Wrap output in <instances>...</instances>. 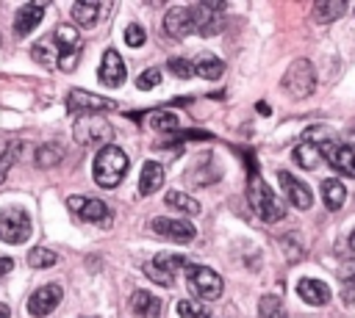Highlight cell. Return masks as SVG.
I'll list each match as a JSON object with an SVG mask.
<instances>
[{"instance_id":"24","label":"cell","mask_w":355,"mask_h":318,"mask_svg":"<svg viewBox=\"0 0 355 318\" xmlns=\"http://www.w3.org/2000/svg\"><path fill=\"white\" fill-rule=\"evenodd\" d=\"M347 14V3L344 0H322L313 6V19L319 25H327V22H336L338 17Z\"/></svg>"},{"instance_id":"38","label":"cell","mask_w":355,"mask_h":318,"mask_svg":"<svg viewBox=\"0 0 355 318\" xmlns=\"http://www.w3.org/2000/svg\"><path fill=\"white\" fill-rule=\"evenodd\" d=\"M338 277L347 288H355V260H344L341 268H338Z\"/></svg>"},{"instance_id":"17","label":"cell","mask_w":355,"mask_h":318,"mask_svg":"<svg viewBox=\"0 0 355 318\" xmlns=\"http://www.w3.org/2000/svg\"><path fill=\"white\" fill-rule=\"evenodd\" d=\"M150 227L158 232V235H166L172 241H191L197 235L194 224L191 221H180V218H153Z\"/></svg>"},{"instance_id":"5","label":"cell","mask_w":355,"mask_h":318,"mask_svg":"<svg viewBox=\"0 0 355 318\" xmlns=\"http://www.w3.org/2000/svg\"><path fill=\"white\" fill-rule=\"evenodd\" d=\"M186 282L189 290L200 299V301H214L222 296V277L205 265H186Z\"/></svg>"},{"instance_id":"25","label":"cell","mask_w":355,"mask_h":318,"mask_svg":"<svg viewBox=\"0 0 355 318\" xmlns=\"http://www.w3.org/2000/svg\"><path fill=\"white\" fill-rule=\"evenodd\" d=\"M19 149H22V144L17 141V138H0V185H3V180H6V174L11 171V166H14V160H17V155H19Z\"/></svg>"},{"instance_id":"2","label":"cell","mask_w":355,"mask_h":318,"mask_svg":"<svg viewBox=\"0 0 355 318\" xmlns=\"http://www.w3.org/2000/svg\"><path fill=\"white\" fill-rule=\"evenodd\" d=\"M128 166H130V158L125 155V149L122 147H114V144H105L94 155V166H92L94 183L100 188H116L122 183Z\"/></svg>"},{"instance_id":"19","label":"cell","mask_w":355,"mask_h":318,"mask_svg":"<svg viewBox=\"0 0 355 318\" xmlns=\"http://www.w3.org/2000/svg\"><path fill=\"white\" fill-rule=\"evenodd\" d=\"M297 293H300L302 301H308V304H313V307L330 301V288H327L322 279H313V277H302V279L297 282Z\"/></svg>"},{"instance_id":"7","label":"cell","mask_w":355,"mask_h":318,"mask_svg":"<svg viewBox=\"0 0 355 318\" xmlns=\"http://www.w3.org/2000/svg\"><path fill=\"white\" fill-rule=\"evenodd\" d=\"M31 238V216L22 207H6L0 213V241L25 243Z\"/></svg>"},{"instance_id":"28","label":"cell","mask_w":355,"mask_h":318,"mask_svg":"<svg viewBox=\"0 0 355 318\" xmlns=\"http://www.w3.org/2000/svg\"><path fill=\"white\" fill-rule=\"evenodd\" d=\"M258 318H288L286 307L277 296H261L258 301Z\"/></svg>"},{"instance_id":"26","label":"cell","mask_w":355,"mask_h":318,"mask_svg":"<svg viewBox=\"0 0 355 318\" xmlns=\"http://www.w3.org/2000/svg\"><path fill=\"white\" fill-rule=\"evenodd\" d=\"M164 202H166L169 207L180 210V213H186V216H197V213H200V202H197V199H191V196H189V194H183V191H166Z\"/></svg>"},{"instance_id":"34","label":"cell","mask_w":355,"mask_h":318,"mask_svg":"<svg viewBox=\"0 0 355 318\" xmlns=\"http://www.w3.org/2000/svg\"><path fill=\"white\" fill-rule=\"evenodd\" d=\"M141 271H144L153 282H158V285H164V288H169V285H172V274H169V271H164V268H158L155 263H144V265H141Z\"/></svg>"},{"instance_id":"22","label":"cell","mask_w":355,"mask_h":318,"mask_svg":"<svg viewBox=\"0 0 355 318\" xmlns=\"http://www.w3.org/2000/svg\"><path fill=\"white\" fill-rule=\"evenodd\" d=\"M161 183H164V169H161V163L147 160V163L141 166V174H139V191H141L144 196H150V194H155V191L161 188Z\"/></svg>"},{"instance_id":"13","label":"cell","mask_w":355,"mask_h":318,"mask_svg":"<svg viewBox=\"0 0 355 318\" xmlns=\"http://www.w3.org/2000/svg\"><path fill=\"white\" fill-rule=\"evenodd\" d=\"M322 155L327 158V163H330L336 171H341V174H347V177H355V147L327 141V144L322 147Z\"/></svg>"},{"instance_id":"20","label":"cell","mask_w":355,"mask_h":318,"mask_svg":"<svg viewBox=\"0 0 355 318\" xmlns=\"http://www.w3.org/2000/svg\"><path fill=\"white\" fill-rule=\"evenodd\" d=\"M105 11H108V6H105V3H97V0H78V3L72 6V17H75V22L83 25V28H94Z\"/></svg>"},{"instance_id":"16","label":"cell","mask_w":355,"mask_h":318,"mask_svg":"<svg viewBox=\"0 0 355 318\" xmlns=\"http://www.w3.org/2000/svg\"><path fill=\"white\" fill-rule=\"evenodd\" d=\"M97 75H100V80H103L108 88L122 86V83H125V61H122V55H119L116 50H105Z\"/></svg>"},{"instance_id":"3","label":"cell","mask_w":355,"mask_h":318,"mask_svg":"<svg viewBox=\"0 0 355 318\" xmlns=\"http://www.w3.org/2000/svg\"><path fill=\"white\" fill-rule=\"evenodd\" d=\"M247 199H250V207L255 210V216L261 221H269L272 224V221H280L283 213H286L283 202L275 196V191L258 174H252L250 183H247Z\"/></svg>"},{"instance_id":"15","label":"cell","mask_w":355,"mask_h":318,"mask_svg":"<svg viewBox=\"0 0 355 318\" xmlns=\"http://www.w3.org/2000/svg\"><path fill=\"white\" fill-rule=\"evenodd\" d=\"M277 180H280V188H283L286 199H288L294 207H300V210H308V207H311L313 196H311V188H308L302 180L291 177L288 171H280V174H277Z\"/></svg>"},{"instance_id":"39","label":"cell","mask_w":355,"mask_h":318,"mask_svg":"<svg viewBox=\"0 0 355 318\" xmlns=\"http://www.w3.org/2000/svg\"><path fill=\"white\" fill-rule=\"evenodd\" d=\"M283 249H286L288 260H300L302 257V246H297V235H283Z\"/></svg>"},{"instance_id":"14","label":"cell","mask_w":355,"mask_h":318,"mask_svg":"<svg viewBox=\"0 0 355 318\" xmlns=\"http://www.w3.org/2000/svg\"><path fill=\"white\" fill-rule=\"evenodd\" d=\"M161 30H164L169 39H186L189 33H194V25H191V14H189V8H183V6L169 8V11L164 14Z\"/></svg>"},{"instance_id":"32","label":"cell","mask_w":355,"mask_h":318,"mask_svg":"<svg viewBox=\"0 0 355 318\" xmlns=\"http://www.w3.org/2000/svg\"><path fill=\"white\" fill-rule=\"evenodd\" d=\"M178 315H180V318H211V310H205L200 301L180 299V301H178Z\"/></svg>"},{"instance_id":"8","label":"cell","mask_w":355,"mask_h":318,"mask_svg":"<svg viewBox=\"0 0 355 318\" xmlns=\"http://www.w3.org/2000/svg\"><path fill=\"white\" fill-rule=\"evenodd\" d=\"M72 135H75V141H78L80 147H97V144H103V141H111L114 127H111L103 116H80V119L75 122Z\"/></svg>"},{"instance_id":"29","label":"cell","mask_w":355,"mask_h":318,"mask_svg":"<svg viewBox=\"0 0 355 318\" xmlns=\"http://www.w3.org/2000/svg\"><path fill=\"white\" fill-rule=\"evenodd\" d=\"M61 160V147H55V144H42L39 149H36V155H33V163L39 166V169H50V166H55Z\"/></svg>"},{"instance_id":"18","label":"cell","mask_w":355,"mask_h":318,"mask_svg":"<svg viewBox=\"0 0 355 318\" xmlns=\"http://www.w3.org/2000/svg\"><path fill=\"white\" fill-rule=\"evenodd\" d=\"M42 17H44V3H25V6H19L17 14H14V30H17V36H28L42 22Z\"/></svg>"},{"instance_id":"6","label":"cell","mask_w":355,"mask_h":318,"mask_svg":"<svg viewBox=\"0 0 355 318\" xmlns=\"http://www.w3.org/2000/svg\"><path fill=\"white\" fill-rule=\"evenodd\" d=\"M330 141L327 130L324 127H311L305 133V138L294 147V163L300 169H316L319 160H322V147Z\"/></svg>"},{"instance_id":"1","label":"cell","mask_w":355,"mask_h":318,"mask_svg":"<svg viewBox=\"0 0 355 318\" xmlns=\"http://www.w3.org/2000/svg\"><path fill=\"white\" fill-rule=\"evenodd\" d=\"M80 50H83V41L78 30L72 25H58L53 33H47L33 44V61L47 69L72 72L80 61Z\"/></svg>"},{"instance_id":"21","label":"cell","mask_w":355,"mask_h":318,"mask_svg":"<svg viewBox=\"0 0 355 318\" xmlns=\"http://www.w3.org/2000/svg\"><path fill=\"white\" fill-rule=\"evenodd\" d=\"M130 312L136 318H161V299L150 290H136L130 296Z\"/></svg>"},{"instance_id":"10","label":"cell","mask_w":355,"mask_h":318,"mask_svg":"<svg viewBox=\"0 0 355 318\" xmlns=\"http://www.w3.org/2000/svg\"><path fill=\"white\" fill-rule=\"evenodd\" d=\"M222 3H197V6H189V14H191V25H194V33L200 36H214L222 30Z\"/></svg>"},{"instance_id":"36","label":"cell","mask_w":355,"mask_h":318,"mask_svg":"<svg viewBox=\"0 0 355 318\" xmlns=\"http://www.w3.org/2000/svg\"><path fill=\"white\" fill-rule=\"evenodd\" d=\"M144 39H147V33H144V28H141V25L130 22V25L125 28V41H128L130 47H141V44H144Z\"/></svg>"},{"instance_id":"37","label":"cell","mask_w":355,"mask_h":318,"mask_svg":"<svg viewBox=\"0 0 355 318\" xmlns=\"http://www.w3.org/2000/svg\"><path fill=\"white\" fill-rule=\"evenodd\" d=\"M161 83V72L158 69H147V72H141L139 77H136V86L139 88H153V86H158Z\"/></svg>"},{"instance_id":"33","label":"cell","mask_w":355,"mask_h":318,"mask_svg":"<svg viewBox=\"0 0 355 318\" xmlns=\"http://www.w3.org/2000/svg\"><path fill=\"white\" fill-rule=\"evenodd\" d=\"M158 268H164V271H175V268H183V265H189V260L183 257V254H172V252H161V254H155V260H153Z\"/></svg>"},{"instance_id":"40","label":"cell","mask_w":355,"mask_h":318,"mask_svg":"<svg viewBox=\"0 0 355 318\" xmlns=\"http://www.w3.org/2000/svg\"><path fill=\"white\" fill-rule=\"evenodd\" d=\"M11 268H14V260L11 257H0V277H6Z\"/></svg>"},{"instance_id":"23","label":"cell","mask_w":355,"mask_h":318,"mask_svg":"<svg viewBox=\"0 0 355 318\" xmlns=\"http://www.w3.org/2000/svg\"><path fill=\"white\" fill-rule=\"evenodd\" d=\"M322 202H324L327 210H341L344 202H347V188H344V183L336 180V177H327V180L322 183Z\"/></svg>"},{"instance_id":"27","label":"cell","mask_w":355,"mask_h":318,"mask_svg":"<svg viewBox=\"0 0 355 318\" xmlns=\"http://www.w3.org/2000/svg\"><path fill=\"white\" fill-rule=\"evenodd\" d=\"M222 72H225V64L214 55H202L194 61V75H200L202 80H216V77H222Z\"/></svg>"},{"instance_id":"9","label":"cell","mask_w":355,"mask_h":318,"mask_svg":"<svg viewBox=\"0 0 355 318\" xmlns=\"http://www.w3.org/2000/svg\"><path fill=\"white\" fill-rule=\"evenodd\" d=\"M114 108H116L114 100L97 97V94H92V91H83V88H75V91H69V97H67V111L75 113L78 119H80V116H100L103 111H114Z\"/></svg>"},{"instance_id":"41","label":"cell","mask_w":355,"mask_h":318,"mask_svg":"<svg viewBox=\"0 0 355 318\" xmlns=\"http://www.w3.org/2000/svg\"><path fill=\"white\" fill-rule=\"evenodd\" d=\"M347 246H349V249H352V252H355V230H352V232H349V238H347Z\"/></svg>"},{"instance_id":"30","label":"cell","mask_w":355,"mask_h":318,"mask_svg":"<svg viewBox=\"0 0 355 318\" xmlns=\"http://www.w3.org/2000/svg\"><path fill=\"white\" fill-rule=\"evenodd\" d=\"M147 124L153 130H158V133H166V130H175L178 127V116L172 111H153L147 116Z\"/></svg>"},{"instance_id":"11","label":"cell","mask_w":355,"mask_h":318,"mask_svg":"<svg viewBox=\"0 0 355 318\" xmlns=\"http://www.w3.org/2000/svg\"><path fill=\"white\" fill-rule=\"evenodd\" d=\"M67 207L72 213H78L83 221H92V224H103L108 227L111 224V210L103 199H89V196H67Z\"/></svg>"},{"instance_id":"4","label":"cell","mask_w":355,"mask_h":318,"mask_svg":"<svg viewBox=\"0 0 355 318\" xmlns=\"http://www.w3.org/2000/svg\"><path fill=\"white\" fill-rule=\"evenodd\" d=\"M280 88L291 100H305L308 94H313V88H316V69H313V64L308 58H297L286 69V75L280 80Z\"/></svg>"},{"instance_id":"12","label":"cell","mask_w":355,"mask_h":318,"mask_svg":"<svg viewBox=\"0 0 355 318\" xmlns=\"http://www.w3.org/2000/svg\"><path fill=\"white\" fill-rule=\"evenodd\" d=\"M61 299H64L61 285H55V282L42 285V288H36L33 296L28 299V312H31L33 318H44V315H50V312L58 307Z\"/></svg>"},{"instance_id":"35","label":"cell","mask_w":355,"mask_h":318,"mask_svg":"<svg viewBox=\"0 0 355 318\" xmlns=\"http://www.w3.org/2000/svg\"><path fill=\"white\" fill-rule=\"evenodd\" d=\"M166 66H169V72H172L175 77H183V80L194 75V64H189L186 58H172Z\"/></svg>"},{"instance_id":"31","label":"cell","mask_w":355,"mask_h":318,"mask_svg":"<svg viewBox=\"0 0 355 318\" xmlns=\"http://www.w3.org/2000/svg\"><path fill=\"white\" fill-rule=\"evenodd\" d=\"M28 263H31L33 268H50V265L58 263V257H55V252H50V249H44V246H33V249L28 252Z\"/></svg>"},{"instance_id":"42","label":"cell","mask_w":355,"mask_h":318,"mask_svg":"<svg viewBox=\"0 0 355 318\" xmlns=\"http://www.w3.org/2000/svg\"><path fill=\"white\" fill-rule=\"evenodd\" d=\"M0 318H11V312H8V307L0 301Z\"/></svg>"}]
</instances>
